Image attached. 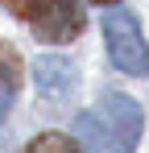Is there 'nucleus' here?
<instances>
[{"label":"nucleus","mask_w":149,"mask_h":153,"mask_svg":"<svg viewBox=\"0 0 149 153\" xmlns=\"http://www.w3.org/2000/svg\"><path fill=\"white\" fill-rule=\"evenodd\" d=\"M104 42H108V54L116 62V71L141 79L149 75V46L141 37V25L128 8H108L104 13Z\"/></svg>","instance_id":"f257e3e1"},{"label":"nucleus","mask_w":149,"mask_h":153,"mask_svg":"<svg viewBox=\"0 0 149 153\" xmlns=\"http://www.w3.org/2000/svg\"><path fill=\"white\" fill-rule=\"evenodd\" d=\"M95 116L104 120V128L116 137V145H120L124 153L137 149V141H141V103L133 100V95H124V91H104L99 95V108Z\"/></svg>","instance_id":"f03ea898"},{"label":"nucleus","mask_w":149,"mask_h":153,"mask_svg":"<svg viewBox=\"0 0 149 153\" xmlns=\"http://www.w3.org/2000/svg\"><path fill=\"white\" fill-rule=\"evenodd\" d=\"M29 25L42 42H74L83 33V4L79 0H46V8Z\"/></svg>","instance_id":"7ed1b4c3"},{"label":"nucleus","mask_w":149,"mask_h":153,"mask_svg":"<svg viewBox=\"0 0 149 153\" xmlns=\"http://www.w3.org/2000/svg\"><path fill=\"white\" fill-rule=\"evenodd\" d=\"M33 83H37V91L50 95V100L71 95V87H74V66H71V58H62V54H42V58L33 62Z\"/></svg>","instance_id":"20e7f679"},{"label":"nucleus","mask_w":149,"mask_h":153,"mask_svg":"<svg viewBox=\"0 0 149 153\" xmlns=\"http://www.w3.org/2000/svg\"><path fill=\"white\" fill-rule=\"evenodd\" d=\"M74 145L83 153H124L95 112H79V116H74Z\"/></svg>","instance_id":"39448f33"},{"label":"nucleus","mask_w":149,"mask_h":153,"mask_svg":"<svg viewBox=\"0 0 149 153\" xmlns=\"http://www.w3.org/2000/svg\"><path fill=\"white\" fill-rule=\"evenodd\" d=\"M21 87V58L8 42H0V95H17Z\"/></svg>","instance_id":"423d86ee"},{"label":"nucleus","mask_w":149,"mask_h":153,"mask_svg":"<svg viewBox=\"0 0 149 153\" xmlns=\"http://www.w3.org/2000/svg\"><path fill=\"white\" fill-rule=\"evenodd\" d=\"M25 153H83L74 145V137H62V132H42V137H33Z\"/></svg>","instance_id":"0eeeda50"},{"label":"nucleus","mask_w":149,"mask_h":153,"mask_svg":"<svg viewBox=\"0 0 149 153\" xmlns=\"http://www.w3.org/2000/svg\"><path fill=\"white\" fill-rule=\"evenodd\" d=\"M0 4H4L13 17H21V21H33V17L46 8V0H0Z\"/></svg>","instance_id":"6e6552de"},{"label":"nucleus","mask_w":149,"mask_h":153,"mask_svg":"<svg viewBox=\"0 0 149 153\" xmlns=\"http://www.w3.org/2000/svg\"><path fill=\"white\" fill-rule=\"evenodd\" d=\"M8 108H13V95H0V124H4V116H8Z\"/></svg>","instance_id":"1a4fd4ad"},{"label":"nucleus","mask_w":149,"mask_h":153,"mask_svg":"<svg viewBox=\"0 0 149 153\" xmlns=\"http://www.w3.org/2000/svg\"><path fill=\"white\" fill-rule=\"evenodd\" d=\"M95 4H120V0H95Z\"/></svg>","instance_id":"9d476101"}]
</instances>
